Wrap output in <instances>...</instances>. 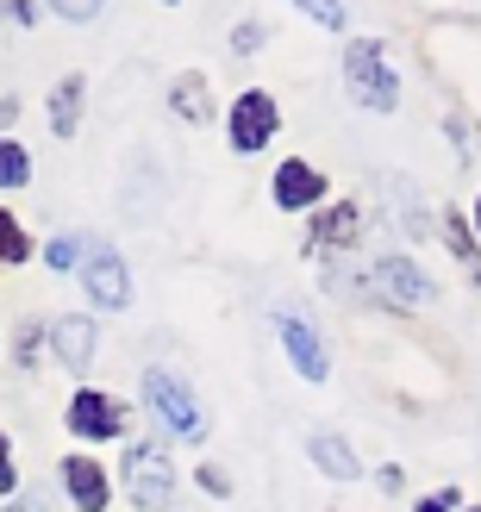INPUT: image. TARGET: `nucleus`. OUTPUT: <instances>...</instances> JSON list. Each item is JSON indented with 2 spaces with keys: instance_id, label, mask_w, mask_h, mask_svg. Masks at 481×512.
I'll use <instances>...</instances> for the list:
<instances>
[{
  "instance_id": "nucleus-1",
  "label": "nucleus",
  "mask_w": 481,
  "mask_h": 512,
  "mask_svg": "<svg viewBox=\"0 0 481 512\" xmlns=\"http://www.w3.org/2000/svg\"><path fill=\"white\" fill-rule=\"evenodd\" d=\"M344 82H350V100L369 107V113H394L400 107V75L382 57V38H350V50H344Z\"/></svg>"
},
{
  "instance_id": "nucleus-2",
  "label": "nucleus",
  "mask_w": 481,
  "mask_h": 512,
  "mask_svg": "<svg viewBox=\"0 0 481 512\" xmlns=\"http://www.w3.org/2000/svg\"><path fill=\"white\" fill-rule=\"evenodd\" d=\"M144 400H150V413L163 419L169 438H182V444L207 438V413H200L194 388H188V381H175L169 369H144Z\"/></svg>"
},
{
  "instance_id": "nucleus-3",
  "label": "nucleus",
  "mask_w": 481,
  "mask_h": 512,
  "mask_svg": "<svg viewBox=\"0 0 481 512\" xmlns=\"http://www.w3.org/2000/svg\"><path fill=\"white\" fill-rule=\"evenodd\" d=\"M125 494H132V506L144 512H163L175 500V469H169V450L163 444H132L125 450Z\"/></svg>"
},
{
  "instance_id": "nucleus-4",
  "label": "nucleus",
  "mask_w": 481,
  "mask_h": 512,
  "mask_svg": "<svg viewBox=\"0 0 481 512\" xmlns=\"http://www.w3.org/2000/svg\"><path fill=\"white\" fill-rule=\"evenodd\" d=\"M225 132H232V150H238V157H257V150L282 132V107H275V94H269V88H244V94L232 100Z\"/></svg>"
},
{
  "instance_id": "nucleus-5",
  "label": "nucleus",
  "mask_w": 481,
  "mask_h": 512,
  "mask_svg": "<svg viewBox=\"0 0 481 512\" xmlns=\"http://www.w3.org/2000/svg\"><path fill=\"white\" fill-rule=\"evenodd\" d=\"M82 288H88L94 306H107V313L132 306V275H125V263H119L113 244H88V256H82Z\"/></svg>"
},
{
  "instance_id": "nucleus-6",
  "label": "nucleus",
  "mask_w": 481,
  "mask_h": 512,
  "mask_svg": "<svg viewBox=\"0 0 481 512\" xmlns=\"http://www.w3.org/2000/svg\"><path fill=\"white\" fill-rule=\"evenodd\" d=\"M125 400H113V394H100V388H82L69 400V431L75 438H94V444H107V438H119L125 431Z\"/></svg>"
},
{
  "instance_id": "nucleus-7",
  "label": "nucleus",
  "mask_w": 481,
  "mask_h": 512,
  "mask_svg": "<svg viewBox=\"0 0 481 512\" xmlns=\"http://www.w3.org/2000/svg\"><path fill=\"white\" fill-rule=\"evenodd\" d=\"M325 188H332V182H325L313 163H300V157H288L282 169L269 175V194H275V207H282V213H294V207H319Z\"/></svg>"
},
{
  "instance_id": "nucleus-8",
  "label": "nucleus",
  "mask_w": 481,
  "mask_h": 512,
  "mask_svg": "<svg viewBox=\"0 0 481 512\" xmlns=\"http://www.w3.org/2000/svg\"><path fill=\"white\" fill-rule=\"evenodd\" d=\"M275 331H282V344H288V356H294V369L307 375V381H332V356H325V344H319V331L300 319V313H282L275 319Z\"/></svg>"
},
{
  "instance_id": "nucleus-9",
  "label": "nucleus",
  "mask_w": 481,
  "mask_h": 512,
  "mask_svg": "<svg viewBox=\"0 0 481 512\" xmlns=\"http://www.w3.org/2000/svg\"><path fill=\"white\" fill-rule=\"evenodd\" d=\"M375 281H382V294L394 306H425L432 300V281H425L419 263H407V256H382V263H375Z\"/></svg>"
},
{
  "instance_id": "nucleus-10",
  "label": "nucleus",
  "mask_w": 481,
  "mask_h": 512,
  "mask_svg": "<svg viewBox=\"0 0 481 512\" xmlns=\"http://www.w3.org/2000/svg\"><path fill=\"white\" fill-rule=\"evenodd\" d=\"M63 481H69V500L82 506V512H107L113 488H107V469H100L94 456H69V463H63Z\"/></svg>"
},
{
  "instance_id": "nucleus-11",
  "label": "nucleus",
  "mask_w": 481,
  "mask_h": 512,
  "mask_svg": "<svg viewBox=\"0 0 481 512\" xmlns=\"http://www.w3.org/2000/svg\"><path fill=\"white\" fill-rule=\"evenodd\" d=\"M363 232V207L357 200H338V207H325L313 219V250H350Z\"/></svg>"
},
{
  "instance_id": "nucleus-12",
  "label": "nucleus",
  "mask_w": 481,
  "mask_h": 512,
  "mask_svg": "<svg viewBox=\"0 0 481 512\" xmlns=\"http://www.w3.org/2000/svg\"><path fill=\"white\" fill-rule=\"evenodd\" d=\"M307 456H313V463L332 475V481H357V475H363L357 450H350L344 438H332V431H313V438H307Z\"/></svg>"
},
{
  "instance_id": "nucleus-13",
  "label": "nucleus",
  "mask_w": 481,
  "mask_h": 512,
  "mask_svg": "<svg viewBox=\"0 0 481 512\" xmlns=\"http://www.w3.org/2000/svg\"><path fill=\"white\" fill-rule=\"evenodd\" d=\"M50 344H57V356L82 375L94 363V325L88 319H57V331H50Z\"/></svg>"
},
{
  "instance_id": "nucleus-14",
  "label": "nucleus",
  "mask_w": 481,
  "mask_h": 512,
  "mask_svg": "<svg viewBox=\"0 0 481 512\" xmlns=\"http://www.w3.org/2000/svg\"><path fill=\"white\" fill-rule=\"evenodd\" d=\"M169 107L182 113L188 125H207V119H213V100H207V75H194V69H188L182 82H175V94H169Z\"/></svg>"
},
{
  "instance_id": "nucleus-15",
  "label": "nucleus",
  "mask_w": 481,
  "mask_h": 512,
  "mask_svg": "<svg viewBox=\"0 0 481 512\" xmlns=\"http://www.w3.org/2000/svg\"><path fill=\"white\" fill-rule=\"evenodd\" d=\"M75 119H82V75H63L57 94H50V125H57V138H75Z\"/></svg>"
},
{
  "instance_id": "nucleus-16",
  "label": "nucleus",
  "mask_w": 481,
  "mask_h": 512,
  "mask_svg": "<svg viewBox=\"0 0 481 512\" xmlns=\"http://www.w3.org/2000/svg\"><path fill=\"white\" fill-rule=\"evenodd\" d=\"M444 244L475 269V288H481V250H475V238H469V219H463V213H444Z\"/></svg>"
},
{
  "instance_id": "nucleus-17",
  "label": "nucleus",
  "mask_w": 481,
  "mask_h": 512,
  "mask_svg": "<svg viewBox=\"0 0 481 512\" xmlns=\"http://www.w3.org/2000/svg\"><path fill=\"white\" fill-rule=\"evenodd\" d=\"M25 182H32V157L13 138H0V188H25Z\"/></svg>"
},
{
  "instance_id": "nucleus-18",
  "label": "nucleus",
  "mask_w": 481,
  "mask_h": 512,
  "mask_svg": "<svg viewBox=\"0 0 481 512\" xmlns=\"http://www.w3.org/2000/svg\"><path fill=\"white\" fill-rule=\"evenodd\" d=\"M25 256H32V238H25L19 219L0 207V263H25Z\"/></svg>"
},
{
  "instance_id": "nucleus-19",
  "label": "nucleus",
  "mask_w": 481,
  "mask_h": 512,
  "mask_svg": "<svg viewBox=\"0 0 481 512\" xmlns=\"http://www.w3.org/2000/svg\"><path fill=\"white\" fill-rule=\"evenodd\" d=\"M200 488H207L213 500H232V475H225L219 463H200Z\"/></svg>"
},
{
  "instance_id": "nucleus-20",
  "label": "nucleus",
  "mask_w": 481,
  "mask_h": 512,
  "mask_svg": "<svg viewBox=\"0 0 481 512\" xmlns=\"http://www.w3.org/2000/svg\"><path fill=\"white\" fill-rule=\"evenodd\" d=\"M232 50H238V57H250V50H263V25H238V32H232Z\"/></svg>"
},
{
  "instance_id": "nucleus-21",
  "label": "nucleus",
  "mask_w": 481,
  "mask_h": 512,
  "mask_svg": "<svg viewBox=\"0 0 481 512\" xmlns=\"http://www.w3.org/2000/svg\"><path fill=\"white\" fill-rule=\"evenodd\" d=\"M44 256H50V269H75V256H82V250H75V238H57Z\"/></svg>"
},
{
  "instance_id": "nucleus-22",
  "label": "nucleus",
  "mask_w": 481,
  "mask_h": 512,
  "mask_svg": "<svg viewBox=\"0 0 481 512\" xmlns=\"http://www.w3.org/2000/svg\"><path fill=\"white\" fill-rule=\"evenodd\" d=\"M307 19H319V25H332V32H338L350 13H344V7H325V0H307Z\"/></svg>"
},
{
  "instance_id": "nucleus-23",
  "label": "nucleus",
  "mask_w": 481,
  "mask_h": 512,
  "mask_svg": "<svg viewBox=\"0 0 481 512\" xmlns=\"http://www.w3.org/2000/svg\"><path fill=\"white\" fill-rule=\"evenodd\" d=\"M450 506H463V494H457V488H438L432 500H419L413 512H450Z\"/></svg>"
},
{
  "instance_id": "nucleus-24",
  "label": "nucleus",
  "mask_w": 481,
  "mask_h": 512,
  "mask_svg": "<svg viewBox=\"0 0 481 512\" xmlns=\"http://www.w3.org/2000/svg\"><path fill=\"white\" fill-rule=\"evenodd\" d=\"M19 475H13V456H7V431H0V494H13Z\"/></svg>"
},
{
  "instance_id": "nucleus-25",
  "label": "nucleus",
  "mask_w": 481,
  "mask_h": 512,
  "mask_svg": "<svg viewBox=\"0 0 481 512\" xmlns=\"http://www.w3.org/2000/svg\"><path fill=\"white\" fill-rule=\"evenodd\" d=\"M475 232H481V194H475Z\"/></svg>"
},
{
  "instance_id": "nucleus-26",
  "label": "nucleus",
  "mask_w": 481,
  "mask_h": 512,
  "mask_svg": "<svg viewBox=\"0 0 481 512\" xmlns=\"http://www.w3.org/2000/svg\"><path fill=\"white\" fill-rule=\"evenodd\" d=\"M7 512H38V506H25V500H19V506H7Z\"/></svg>"
},
{
  "instance_id": "nucleus-27",
  "label": "nucleus",
  "mask_w": 481,
  "mask_h": 512,
  "mask_svg": "<svg viewBox=\"0 0 481 512\" xmlns=\"http://www.w3.org/2000/svg\"><path fill=\"white\" fill-rule=\"evenodd\" d=\"M463 512H481V506H463Z\"/></svg>"
}]
</instances>
